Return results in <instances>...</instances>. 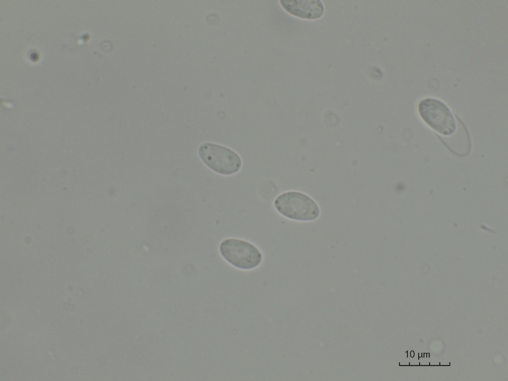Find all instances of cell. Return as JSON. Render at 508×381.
Here are the masks:
<instances>
[{
	"label": "cell",
	"instance_id": "2",
	"mask_svg": "<svg viewBox=\"0 0 508 381\" xmlns=\"http://www.w3.org/2000/svg\"><path fill=\"white\" fill-rule=\"evenodd\" d=\"M198 154L205 165L220 175H233L242 166L241 159L237 153L219 144L204 143L199 147Z\"/></svg>",
	"mask_w": 508,
	"mask_h": 381
},
{
	"label": "cell",
	"instance_id": "3",
	"mask_svg": "<svg viewBox=\"0 0 508 381\" xmlns=\"http://www.w3.org/2000/svg\"><path fill=\"white\" fill-rule=\"evenodd\" d=\"M219 251L229 263L241 269L254 268L262 261V255L259 250L250 242L242 240H224L220 244Z\"/></svg>",
	"mask_w": 508,
	"mask_h": 381
},
{
	"label": "cell",
	"instance_id": "4",
	"mask_svg": "<svg viewBox=\"0 0 508 381\" xmlns=\"http://www.w3.org/2000/svg\"><path fill=\"white\" fill-rule=\"evenodd\" d=\"M418 110L423 120L438 133L449 135L456 129L454 118L449 108L441 100L427 98L421 100Z\"/></svg>",
	"mask_w": 508,
	"mask_h": 381
},
{
	"label": "cell",
	"instance_id": "5",
	"mask_svg": "<svg viewBox=\"0 0 508 381\" xmlns=\"http://www.w3.org/2000/svg\"><path fill=\"white\" fill-rule=\"evenodd\" d=\"M280 2L287 12L304 19H316L324 13L323 4L319 0H282Z\"/></svg>",
	"mask_w": 508,
	"mask_h": 381
},
{
	"label": "cell",
	"instance_id": "1",
	"mask_svg": "<svg viewBox=\"0 0 508 381\" xmlns=\"http://www.w3.org/2000/svg\"><path fill=\"white\" fill-rule=\"evenodd\" d=\"M274 205L283 216L295 220H314L320 213L318 204L312 198L296 191L281 193L275 198Z\"/></svg>",
	"mask_w": 508,
	"mask_h": 381
}]
</instances>
